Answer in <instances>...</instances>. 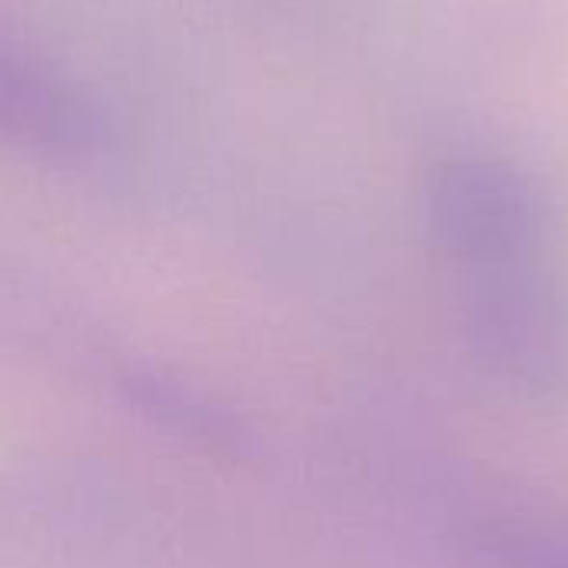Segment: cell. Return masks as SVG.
Masks as SVG:
<instances>
[{"mask_svg":"<svg viewBox=\"0 0 568 568\" xmlns=\"http://www.w3.org/2000/svg\"><path fill=\"white\" fill-rule=\"evenodd\" d=\"M456 280V333L473 369L516 399L568 403V280L556 256Z\"/></svg>","mask_w":568,"mask_h":568,"instance_id":"1","label":"cell"},{"mask_svg":"<svg viewBox=\"0 0 568 568\" xmlns=\"http://www.w3.org/2000/svg\"><path fill=\"white\" fill-rule=\"evenodd\" d=\"M426 223L456 276L556 253V226L539 190L489 160L439 166L426 193Z\"/></svg>","mask_w":568,"mask_h":568,"instance_id":"2","label":"cell"},{"mask_svg":"<svg viewBox=\"0 0 568 568\" xmlns=\"http://www.w3.org/2000/svg\"><path fill=\"white\" fill-rule=\"evenodd\" d=\"M106 143L100 103L33 50L0 37V146L20 156L77 163Z\"/></svg>","mask_w":568,"mask_h":568,"instance_id":"3","label":"cell"},{"mask_svg":"<svg viewBox=\"0 0 568 568\" xmlns=\"http://www.w3.org/2000/svg\"><path fill=\"white\" fill-rule=\"evenodd\" d=\"M453 566L568 568V513L483 496L459 539Z\"/></svg>","mask_w":568,"mask_h":568,"instance_id":"4","label":"cell"}]
</instances>
